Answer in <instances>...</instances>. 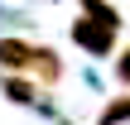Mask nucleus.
<instances>
[{
  "mask_svg": "<svg viewBox=\"0 0 130 125\" xmlns=\"http://www.w3.org/2000/svg\"><path fill=\"white\" fill-rule=\"evenodd\" d=\"M72 43H82L87 53H96V58H106L111 48H116V29H106V24H96V19H72Z\"/></svg>",
  "mask_w": 130,
  "mask_h": 125,
  "instance_id": "f03ea898",
  "label": "nucleus"
},
{
  "mask_svg": "<svg viewBox=\"0 0 130 125\" xmlns=\"http://www.w3.org/2000/svg\"><path fill=\"white\" fill-rule=\"evenodd\" d=\"M87 19H96V24H106V29H121V10L106 5V0H87Z\"/></svg>",
  "mask_w": 130,
  "mask_h": 125,
  "instance_id": "20e7f679",
  "label": "nucleus"
},
{
  "mask_svg": "<svg viewBox=\"0 0 130 125\" xmlns=\"http://www.w3.org/2000/svg\"><path fill=\"white\" fill-rule=\"evenodd\" d=\"M0 67L5 72H34V77H43V87H53L58 77H63V63H58V53L48 48V43H29V39H0Z\"/></svg>",
  "mask_w": 130,
  "mask_h": 125,
  "instance_id": "f257e3e1",
  "label": "nucleus"
},
{
  "mask_svg": "<svg viewBox=\"0 0 130 125\" xmlns=\"http://www.w3.org/2000/svg\"><path fill=\"white\" fill-rule=\"evenodd\" d=\"M116 77H121V82H125V87H130V48H125V53H121V58H116Z\"/></svg>",
  "mask_w": 130,
  "mask_h": 125,
  "instance_id": "423d86ee",
  "label": "nucleus"
},
{
  "mask_svg": "<svg viewBox=\"0 0 130 125\" xmlns=\"http://www.w3.org/2000/svg\"><path fill=\"white\" fill-rule=\"evenodd\" d=\"M121 120H130V92H125V96H116V101H106L96 125H121Z\"/></svg>",
  "mask_w": 130,
  "mask_h": 125,
  "instance_id": "39448f33",
  "label": "nucleus"
},
{
  "mask_svg": "<svg viewBox=\"0 0 130 125\" xmlns=\"http://www.w3.org/2000/svg\"><path fill=\"white\" fill-rule=\"evenodd\" d=\"M5 96H10L14 106H34V101H39V87H34L29 77H10V82H5Z\"/></svg>",
  "mask_w": 130,
  "mask_h": 125,
  "instance_id": "7ed1b4c3",
  "label": "nucleus"
}]
</instances>
